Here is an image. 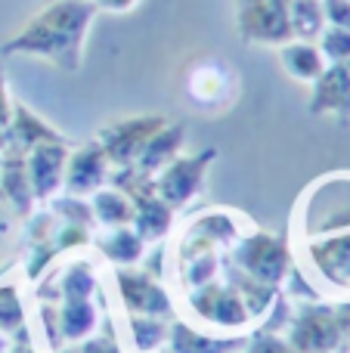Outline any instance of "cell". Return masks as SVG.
<instances>
[{
	"instance_id": "obj_1",
	"label": "cell",
	"mask_w": 350,
	"mask_h": 353,
	"mask_svg": "<svg viewBox=\"0 0 350 353\" xmlns=\"http://www.w3.org/2000/svg\"><path fill=\"white\" fill-rule=\"evenodd\" d=\"M96 6L90 0H50L37 16L28 19L22 31L0 47L3 56H34V59L53 62L62 72H78L84 65V47Z\"/></svg>"
},
{
	"instance_id": "obj_2",
	"label": "cell",
	"mask_w": 350,
	"mask_h": 353,
	"mask_svg": "<svg viewBox=\"0 0 350 353\" xmlns=\"http://www.w3.org/2000/svg\"><path fill=\"white\" fill-rule=\"evenodd\" d=\"M295 223L301 239H320L350 230V171H335L307 186L298 199Z\"/></svg>"
},
{
	"instance_id": "obj_3",
	"label": "cell",
	"mask_w": 350,
	"mask_h": 353,
	"mask_svg": "<svg viewBox=\"0 0 350 353\" xmlns=\"http://www.w3.org/2000/svg\"><path fill=\"white\" fill-rule=\"evenodd\" d=\"M186 301V313H189V323L202 325L208 332H220V335H248V329L254 325L251 313H248L242 294L236 292L233 282L220 279L208 282V285H198L183 292Z\"/></svg>"
},
{
	"instance_id": "obj_4",
	"label": "cell",
	"mask_w": 350,
	"mask_h": 353,
	"mask_svg": "<svg viewBox=\"0 0 350 353\" xmlns=\"http://www.w3.org/2000/svg\"><path fill=\"white\" fill-rule=\"evenodd\" d=\"M229 261L242 270L245 276L264 282L270 288H282L289 270L295 267L291 261L289 239L270 230H248L239 242L229 248Z\"/></svg>"
},
{
	"instance_id": "obj_5",
	"label": "cell",
	"mask_w": 350,
	"mask_h": 353,
	"mask_svg": "<svg viewBox=\"0 0 350 353\" xmlns=\"http://www.w3.org/2000/svg\"><path fill=\"white\" fill-rule=\"evenodd\" d=\"M112 292H115L124 316H158L167 323L177 316V304H174L171 292L149 270L115 267L112 270Z\"/></svg>"
},
{
	"instance_id": "obj_6",
	"label": "cell",
	"mask_w": 350,
	"mask_h": 353,
	"mask_svg": "<svg viewBox=\"0 0 350 353\" xmlns=\"http://www.w3.org/2000/svg\"><path fill=\"white\" fill-rule=\"evenodd\" d=\"M285 341L298 353H338L344 347L335 304L326 301H301L291 310V319L285 325Z\"/></svg>"
},
{
	"instance_id": "obj_7",
	"label": "cell",
	"mask_w": 350,
	"mask_h": 353,
	"mask_svg": "<svg viewBox=\"0 0 350 353\" xmlns=\"http://www.w3.org/2000/svg\"><path fill=\"white\" fill-rule=\"evenodd\" d=\"M214 161H217L214 146H205L192 155L180 152L171 165L155 174V192H158V199L165 205H171L174 211H183L186 205H192L205 192V180H208V171Z\"/></svg>"
},
{
	"instance_id": "obj_8",
	"label": "cell",
	"mask_w": 350,
	"mask_h": 353,
	"mask_svg": "<svg viewBox=\"0 0 350 353\" xmlns=\"http://www.w3.org/2000/svg\"><path fill=\"white\" fill-rule=\"evenodd\" d=\"M304 270L316 279L320 292L350 298V230L320 239H304Z\"/></svg>"
},
{
	"instance_id": "obj_9",
	"label": "cell",
	"mask_w": 350,
	"mask_h": 353,
	"mask_svg": "<svg viewBox=\"0 0 350 353\" xmlns=\"http://www.w3.org/2000/svg\"><path fill=\"white\" fill-rule=\"evenodd\" d=\"M242 236H245V220L236 211H220V208L198 211L183 226L174 254L189 257V254H202V251H223V248H233Z\"/></svg>"
},
{
	"instance_id": "obj_10",
	"label": "cell",
	"mask_w": 350,
	"mask_h": 353,
	"mask_svg": "<svg viewBox=\"0 0 350 353\" xmlns=\"http://www.w3.org/2000/svg\"><path fill=\"white\" fill-rule=\"evenodd\" d=\"M291 0H236V28L245 43L282 47L291 41Z\"/></svg>"
},
{
	"instance_id": "obj_11",
	"label": "cell",
	"mask_w": 350,
	"mask_h": 353,
	"mask_svg": "<svg viewBox=\"0 0 350 353\" xmlns=\"http://www.w3.org/2000/svg\"><path fill=\"white\" fill-rule=\"evenodd\" d=\"M167 124L165 115L149 112V115H127V118H115L105 128H99L96 143L103 146L105 159L112 168H127L140 159L143 146L152 140V134H158Z\"/></svg>"
},
{
	"instance_id": "obj_12",
	"label": "cell",
	"mask_w": 350,
	"mask_h": 353,
	"mask_svg": "<svg viewBox=\"0 0 350 353\" xmlns=\"http://www.w3.org/2000/svg\"><path fill=\"white\" fill-rule=\"evenodd\" d=\"M236 90H239V78H236L233 65H227L220 59H202L186 74V97L198 109H227L236 99Z\"/></svg>"
},
{
	"instance_id": "obj_13",
	"label": "cell",
	"mask_w": 350,
	"mask_h": 353,
	"mask_svg": "<svg viewBox=\"0 0 350 353\" xmlns=\"http://www.w3.org/2000/svg\"><path fill=\"white\" fill-rule=\"evenodd\" d=\"M68 140H56V143H41L25 155L28 165V180H31V192H34L37 205H47L50 199L62 192L65 183V161H68Z\"/></svg>"
},
{
	"instance_id": "obj_14",
	"label": "cell",
	"mask_w": 350,
	"mask_h": 353,
	"mask_svg": "<svg viewBox=\"0 0 350 353\" xmlns=\"http://www.w3.org/2000/svg\"><path fill=\"white\" fill-rule=\"evenodd\" d=\"M109 174H112V165H109V159H105L103 146H99L96 140H90L68 152L62 192L78 195V199H90L96 189H103L105 183H109Z\"/></svg>"
},
{
	"instance_id": "obj_15",
	"label": "cell",
	"mask_w": 350,
	"mask_h": 353,
	"mask_svg": "<svg viewBox=\"0 0 350 353\" xmlns=\"http://www.w3.org/2000/svg\"><path fill=\"white\" fill-rule=\"evenodd\" d=\"M248 335H220V332L198 329L183 316L171 319L167 332V353H242Z\"/></svg>"
},
{
	"instance_id": "obj_16",
	"label": "cell",
	"mask_w": 350,
	"mask_h": 353,
	"mask_svg": "<svg viewBox=\"0 0 350 353\" xmlns=\"http://www.w3.org/2000/svg\"><path fill=\"white\" fill-rule=\"evenodd\" d=\"M310 112L313 115H350V59L332 62L310 84Z\"/></svg>"
},
{
	"instance_id": "obj_17",
	"label": "cell",
	"mask_w": 350,
	"mask_h": 353,
	"mask_svg": "<svg viewBox=\"0 0 350 353\" xmlns=\"http://www.w3.org/2000/svg\"><path fill=\"white\" fill-rule=\"evenodd\" d=\"M56 140H65L56 128H50L37 112H31L25 103H16L12 105V121H10V130H6L3 143H0V152L10 149V152H22L28 155L34 146L41 143H56Z\"/></svg>"
},
{
	"instance_id": "obj_18",
	"label": "cell",
	"mask_w": 350,
	"mask_h": 353,
	"mask_svg": "<svg viewBox=\"0 0 350 353\" xmlns=\"http://www.w3.org/2000/svg\"><path fill=\"white\" fill-rule=\"evenodd\" d=\"M0 199L19 214L28 217L37 211V199L31 192V180H28V165H25L22 152H0Z\"/></svg>"
},
{
	"instance_id": "obj_19",
	"label": "cell",
	"mask_w": 350,
	"mask_h": 353,
	"mask_svg": "<svg viewBox=\"0 0 350 353\" xmlns=\"http://www.w3.org/2000/svg\"><path fill=\"white\" fill-rule=\"evenodd\" d=\"M183 146H186V124L167 121L165 128H161L158 134H152V140L143 146V152H140V159L134 161V168L143 174H149V176H155L161 168H167L180 152H183Z\"/></svg>"
},
{
	"instance_id": "obj_20",
	"label": "cell",
	"mask_w": 350,
	"mask_h": 353,
	"mask_svg": "<svg viewBox=\"0 0 350 353\" xmlns=\"http://www.w3.org/2000/svg\"><path fill=\"white\" fill-rule=\"evenodd\" d=\"M96 251L103 254V261H109L112 267H140L146 261L149 245L140 239V232L134 226H118V230H103L93 239Z\"/></svg>"
},
{
	"instance_id": "obj_21",
	"label": "cell",
	"mask_w": 350,
	"mask_h": 353,
	"mask_svg": "<svg viewBox=\"0 0 350 353\" xmlns=\"http://www.w3.org/2000/svg\"><path fill=\"white\" fill-rule=\"evenodd\" d=\"M279 65H282V72L289 74L291 81H298V84H313V81L326 72L329 62H326V56L320 53L316 41H298V37H291V41H285L282 47H279Z\"/></svg>"
},
{
	"instance_id": "obj_22",
	"label": "cell",
	"mask_w": 350,
	"mask_h": 353,
	"mask_svg": "<svg viewBox=\"0 0 350 353\" xmlns=\"http://www.w3.org/2000/svg\"><path fill=\"white\" fill-rule=\"evenodd\" d=\"M59 332L65 344H81L84 338H90L99 329L105 313L93 304V298H72V301H59Z\"/></svg>"
},
{
	"instance_id": "obj_23",
	"label": "cell",
	"mask_w": 350,
	"mask_h": 353,
	"mask_svg": "<svg viewBox=\"0 0 350 353\" xmlns=\"http://www.w3.org/2000/svg\"><path fill=\"white\" fill-rule=\"evenodd\" d=\"M90 211L99 230H118V226L134 223V201L127 192H121L112 183H105L103 189L90 195Z\"/></svg>"
},
{
	"instance_id": "obj_24",
	"label": "cell",
	"mask_w": 350,
	"mask_h": 353,
	"mask_svg": "<svg viewBox=\"0 0 350 353\" xmlns=\"http://www.w3.org/2000/svg\"><path fill=\"white\" fill-rule=\"evenodd\" d=\"M171 323L158 316H127V338L134 353H158L167 347Z\"/></svg>"
},
{
	"instance_id": "obj_25",
	"label": "cell",
	"mask_w": 350,
	"mask_h": 353,
	"mask_svg": "<svg viewBox=\"0 0 350 353\" xmlns=\"http://www.w3.org/2000/svg\"><path fill=\"white\" fill-rule=\"evenodd\" d=\"M291 37L298 41H316L326 28V12H322V0H291Z\"/></svg>"
},
{
	"instance_id": "obj_26",
	"label": "cell",
	"mask_w": 350,
	"mask_h": 353,
	"mask_svg": "<svg viewBox=\"0 0 350 353\" xmlns=\"http://www.w3.org/2000/svg\"><path fill=\"white\" fill-rule=\"evenodd\" d=\"M25 325H28V313H25L22 304V292H19L16 282L3 279L0 282V335L10 341Z\"/></svg>"
},
{
	"instance_id": "obj_27",
	"label": "cell",
	"mask_w": 350,
	"mask_h": 353,
	"mask_svg": "<svg viewBox=\"0 0 350 353\" xmlns=\"http://www.w3.org/2000/svg\"><path fill=\"white\" fill-rule=\"evenodd\" d=\"M50 214H53L59 223H74V226H84V230H96V220H93L90 211V201L78 199V195H56V199L47 201Z\"/></svg>"
},
{
	"instance_id": "obj_28",
	"label": "cell",
	"mask_w": 350,
	"mask_h": 353,
	"mask_svg": "<svg viewBox=\"0 0 350 353\" xmlns=\"http://www.w3.org/2000/svg\"><path fill=\"white\" fill-rule=\"evenodd\" d=\"M316 47L326 56V62H347L350 59V28H338V25H326L322 34L316 37Z\"/></svg>"
},
{
	"instance_id": "obj_29",
	"label": "cell",
	"mask_w": 350,
	"mask_h": 353,
	"mask_svg": "<svg viewBox=\"0 0 350 353\" xmlns=\"http://www.w3.org/2000/svg\"><path fill=\"white\" fill-rule=\"evenodd\" d=\"M78 350L81 353H124L121 338H118L115 323H112L109 313L103 316V329H96L90 338H84V341L78 344Z\"/></svg>"
},
{
	"instance_id": "obj_30",
	"label": "cell",
	"mask_w": 350,
	"mask_h": 353,
	"mask_svg": "<svg viewBox=\"0 0 350 353\" xmlns=\"http://www.w3.org/2000/svg\"><path fill=\"white\" fill-rule=\"evenodd\" d=\"M242 353H298L291 347L289 341H285V335H279V332H264V329H254L248 332V341Z\"/></svg>"
},
{
	"instance_id": "obj_31",
	"label": "cell",
	"mask_w": 350,
	"mask_h": 353,
	"mask_svg": "<svg viewBox=\"0 0 350 353\" xmlns=\"http://www.w3.org/2000/svg\"><path fill=\"white\" fill-rule=\"evenodd\" d=\"M322 12H326V25L350 28V0H322Z\"/></svg>"
},
{
	"instance_id": "obj_32",
	"label": "cell",
	"mask_w": 350,
	"mask_h": 353,
	"mask_svg": "<svg viewBox=\"0 0 350 353\" xmlns=\"http://www.w3.org/2000/svg\"><path fill=\"white\" fill-rule=\"evenodd\" d=\"M12 105H16V99L10 97V84H6V74L0 72V143H3L6 130H10V121H12Z\"/></svg>"
},
{
	"instance_id": "obj_33",
	"label": "cell",
	"mask_w": 350,
	"mask_h": 353,
	"mask_svg": "<svg viewBox=\"0 0 350 353\" xmlns=\"http://www.w3.org/2000/svg\"><path fill=\"white\" fill-rule=\"evenodd\" d=\"M96 6V12H112V16H124V12H134L140 6V0H90Z\"/></svg>"
},
{
	"instance_id": "obj_34",
	"label": "cell",
	"mask_w": 350,
	"mask_h": 353,
	"mask_svg": "<svg viewBox=\"0 0 350 353\" xmlns=\"http://www.w3.org/2000/svg\"><path fill=\"white\" fill-rule=\"evenodd\" d=\"M6 353H37V344H34V338H31L28 325L10 338V344H6Z\"/></svg>"
},
{
	"instance_id": "obj_35",
	"label": "cell",
	"mask_w": 350,
	"mask_h": 353,
	"mask_svg": "<svg viewBox=\"0 0 350 353\" xmlns=\"http://www.w3.org/2000/svg\"><path fill=\"white\" fill-rule=\"evenodd\" d=\"M335 316H338V325H341L344 341H350V298L341 301V304H335Z\"/></svg>"
},
{
	"instance_id": "obj_36",
	"label": "cell",
	"mask_w": 350,
	"mask_h": 353,
	"mask_svg": "<svg viewBox=\"0 0 350 353\" xmlns=\"http://www.w3.org/2000/svg\"><path fill=\"white\" fill-rule=\"evenodd\" d=\"M6 344H10V341H6V338H3V335H0V353H3V350H6Z\"/></svg>"
},
{
	"instance_id": "obj_37",
	"label": "cell",
	"mask_w": 350,
	"mask_h": 353,
	"mask_svg": "<svg viewBox=\"0 0 350 353\" xmlns=\"http://www.w3.org/2000/svg\"><path fill=\"white\" fill-rule=\"evenodd\" d=\"M158 353H167V350H158Z\"/></svg>"
},
{
	"instance_id": "obj_38",
	"label": "cell",
	"mask_w": 350,
	"mask_h": 353,
	"mask_svg": "<svg viewBox=\"0 0 350 353\" xmlns=\"http://www.w3.org/2000/svg\"><path fill=\"white\" fill-rule=\"evenodd\" d=\"M47 3H50V0H47Z\"/></svg>"
},
{
	"instance_id": "obj_39",
	"label": "cell",
	"mask_w": 350,
	"mask_h": 353,
	"mask_svg": "<svg viewBox=\"0 0 350 353\" xmlns=\"http://www.w3.org/2000/svg\"><path fill=\"white\" fill-rule=\"evenodd\" d=\"M3 353H6V350H3Z\"/></svg>"
}]
</instances>
